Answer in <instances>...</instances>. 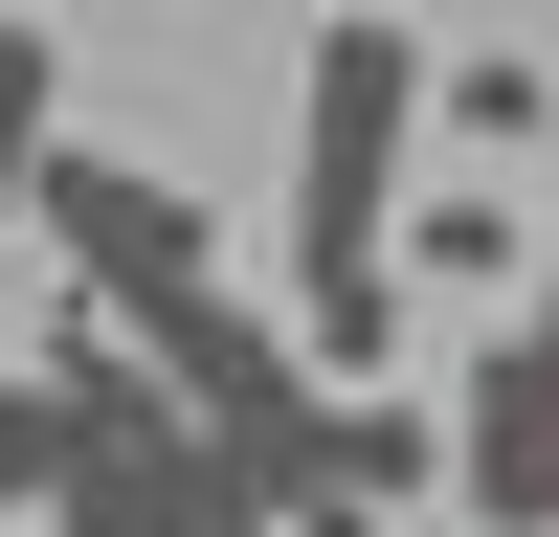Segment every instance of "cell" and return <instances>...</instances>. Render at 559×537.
Here are the masks:
<instances>
[{"label": "cell", "instance_id": "cell-1", "mask_svg": "<svg viewBox=\"0 0 559 537\" xmlns=\"http://www.w3.org/2000/svg\"><path fill=\"white\" fill-rule=\"evenodd\" d=\"M45 247H68V291L90 313H179V291H224V224H202V179H157V157H90V134H68V157H45Z\"/></svg>", "mask_w": 559, "mask_h": 537}, {"label": "cell", "instance_id": "cell-2", "mask_svg": "<svg viewBox=\"0 0 559 537\" xmlns=\"http://www.w3.org/2000/svg\"><path fill=\"white\" fill-rule=\"evenodd\" d=\"M448 492H471L492 537H559V268L492 313V358H471V426H448Z\"/></svg>", "mask_w": 559, "mask_h": 537}, {"label": "cell", "instance_id": "cell-3", "mask_svg": "<svg viewBox=\"0 0 559 537\" xmlns=\"http://www.w3.org/2000/svg\"><path fill=\"white\" fill-rule=\"evenodd\" d=\"M45 537H224V470L179 403H134V426H68V470H45Z\"/></svg>", "mask_w": 559, "mask_h": 537}, {"label": "cell", "instance_id": "cell-4", "mask_svg": "<svg viewBox=\"0 0 559 537\" xmlns=\"http://www.w3.org/2000/svg\"><path fill=\"white\" fill-rule=\"evenodd\" d=\"M134 358H157V403H179V426H247V403H292V381H313V358H292V313H247V291L134 313Z\"/></svg>", "mask_w": 559, "mask_h": 537}, {"label": "cell", "instance_id": "cell-5", "mask_svg": "<svg viewBox=\"0 0 559 537\" xmlns=\"http://www.w3.org/2000/svg\"><path fill=\"white\" fill-rule=\"evenodd\" d=\"M403 291H471V313H515V291H537L515 202H492V179H403Z\"/></svg>", "mask_w": 559, "mask_h": 537}, {"label": "cell", "instance_id": "cell-6", "mask_svg": "<svg viewBox=\"0 0 559 537\" xmlns=\"http://www.w3.org/2000/svg\"><path fill=\"white\" fill-rule=\"evenodd\" d=\"M45 157H68V45H45V0H0V224L45 202Z\"/></svg>", "mask_w": 559, "mask_h": 537}, {"label": "cell", "instance_id": "cell-7", "mask_svg": "<svg viewBox=\"0 0 559 537\" xmlns=\"http://www.w3.org/2000/svg\"><path fill=\"white\" fill-rule=\"evenodd\" d=\"M313 403H336V492H358V515L448 470V426H426V381H313Z\"/></svg>", "mask_w": 559, "mask_h": 537}, {"label": "cell", "instance_id": "cell-8", "mask_svg": "<svg viewBox=\"0 0 559 537\" xmlns=\"http://www.w3.org/2000/svg\"><path fill=\"white\" fill-rule=\"evenodd\" d=\"M45 470H68V403L0 358V537H45Z\"/></svg>", "mask_w": 559, "mask_h": 537}, {"label": "cell", "instance_id": "cell-9", "mask_svg": "<svg viewBox=\"0 0 559 537\" xmlns=\"http://www.w3.org/2000/svg\"><path fill=\"white\" fill-rule=\"evenodd\" d=\"M426 112H471V134H492V157H559V90H537V68H448V90H426Z\"/></svg>", "mask_w": 559, "mask_h": 537}, {"label": "cell", "instance_id": "cell-10", "mask_svg": "<svg viewBox=\"0 0 559 537\" xmlns=\"http://www.w3.org/2000/svg\"><path fill=\"white\" fill-rule=\"evenodd\" d=\"M269 537H381V515H358V492H336V515H269Z\"/></svg>", "mask_w": 559, "mask_h": 537}]
</instances>
